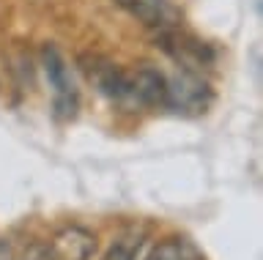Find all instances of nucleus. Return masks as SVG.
<instances>
[{
  "label": "nucleus",
  "mask_w": 263,
  "mask_h": 260,
  "mask_svg": "<svg viewBox=\"0 0 263 260\" xmlns=\"http://www.w3.org/2000/svg\"><path fill=\"white\" fill-rule=\"evenodd\" d=\"M145 260H205L203 252L186 238H167L159 247H154V252Z\"/></svg>",
  "instance_id": "obj_8"
},
{
  "label": "nucleus",
  "mask_w": 263,
  "mask_h": 260,
  "mask_svg": "<svg viewBox=\"0 0 263 260\" xmlns=\"http://www.w3.org/2000/svg\"><path fill=\"white\" fill-rule=\"evenodd\" d=\"M0 260H11V247L6 241H0Z\"/></svg>",
  "instance_id": "obj_11"
},
{
  "label": "nucleus",
  "mask_w": 263,
  "mask_h": 260,
  "mask_svg": "<svg viewBox=\"0 0 263 260\" xmlns=\"http://www.w3.org/2000/svg\"><path fill=\"white\" fill-rule=\"evenodd\" d=\"M156 42H159L162 50L176 61L178 69L200 71V74H203V71L211 66V61H214L209 44H203L200 38H195V36L184 33V30H178V25L156 30Z\"/></svg>",
  "instance_id": "obj_2"
},
{
  "label": "nucleus",
  "mask_w": 263,
  "mask_h": 260,
  "mask_svg": "<svg viewBox=\"0 0 263 260\" xmlns=\"http://www.w3.org/2000/svg\"><path fill=\"white\" fill-rule=\"evenodd\" d=\"M41 69H44L47 85L52 91V110L61 121H69L77 115L80 107V91L77 83L71 77V69L66 63L63 52L55 44H44L41 47Z\"/></svg>",
  "instance_id": "obj_1"
},
{
  "label": "nucleus",
  "mask_w": 263,
  "mask_h": 260,
  "mask_svg": "<svg viewBox=\"0 0 263 260\" xmlns=\"http://www.w3.org/2000/svg\"><path fill=\"white\" fill-rule=\"evenodd\" d=\"M80 69L85 71V77L93 83V88L102 96H107L115 104L126 102V71L118 63L102 58V55H82Z\"/></svg>",
  "instance_id": "obj_5"
},
{
  "label": "nucleus",
  "mask_w": 263,
  "mask_h": 260,
  "mask_svg": "<svg viewBox=\"0 0 263 260\" xmlns=\"http://www.w3.org/2000/svg\"><path fill=\"white\" fill-rule=\"evenodd\" d=\"M20 260H52V257H49V247H47V244L36 241V244H30V247L22 252Z\"/></svg>",
  "instance_id": "obj_10"
},
{
  "label": "nucleus",
  "mask_w": 263,
  "mask_h": 260,
  "mask_svg": "<svg viewBox=\"0 0 263 260\" xmlns=\"http://www.w3.org/2000/svg\"><path fill=\"white\" fill-rule=\"evenodd\" d=\"M167 77L151 66L126 71V102L123 107H164Z\"/></svg>",
  "instance_id": "obj_4"
},
{
  "label": "nucleus",
  "mask_w": 263,
  "mask_h": 260,
  "mask_svg": "<svg viewBox=\"0 0 263 260\" xmlns=\"http://www.w3.org/2000/svg\"><path fill=\"white\" fill-rule=\"evenodd\" d=\"M47 247L52 260H90L96 249V235L85 227H63L52 235Z\"/></svg>",
  "instance_id": "obj_6"
},
{
  "label": "nucleus",
  "mask_w": 263,
  "mask_h": 260,
  "mask_svg": "<svg viewBox=\"0 0 263 260\" xmlns=\"http://www.w3.org/2000/svg\"><path fill=\"white\" fill-rule=\"evenodd\" d=\"M140 244H143L140 235H126V238L112 244L110 252L104 255V260H135L137 252H140Z\"/></svg>",
  "instance_id": "obj_9"
},
{
  "label": "nucleus",
  "mask_w": 263,
  "mask_h": 260,
  "mask_svg": "<svg viewBox=\"0 0 263 260\" xmlns=\"http://www.w3.org/2000/svg\"><path fill=\"white\" fill-rule=\"evenodd\" d=\"M129 17H135L140 25L151 28V30H164L176 25V11L167 0H115Z\"/></svg>",
  "instance_id": "obj_7"
},
{
  "label": "nucleus",
  "mask_w": 263,
  "mask_h": 260,
  "mask_svg": "<svg viewBox=\"0 0 263 260\" xmlns=\"http://www.w3.org/2000/svg\"><path fill=\"white\" fill-rule=\"evenodd\" d=\"M211 104V88L200 71L181 69L176 77L167 79V102L164 107H173L184 115H200Z\"/></svg>",
  "instance_id": "obj_3"
}]
</instances>
